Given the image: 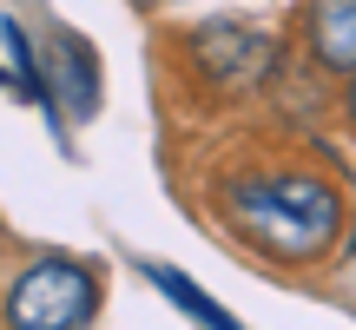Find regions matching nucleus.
I'll return each mask as SVG.
<instances>
[{"label":"nucleus","mask_w":356,"mask_h":330,"mask_svg":"<svg viewBox=\"0 0 356 330\" xmlns=\"http://www.w3.org/2000/svg\"><path fill=\"white\" fill-rule=\"evenodd\" d=\"M343 119H350V132H356V73H350V86H343Z\"/></svg>","instance_id":"nucleus-7"},{"label":"nucleus","mask_w":356,"mask_h":330,"mask_svg":"<svg viewBox=\"0 0 356 330\" xmlns=\"http://www.w3.org/2000/svg\"><path fill=\"white\" fill-rule=\"evenodd\" d=\"M218 212L238 231V244H251L264 265H284V271L330 258L343 238V191L304 165H270V172L231 178L218 191Z\"/></svg>","instance_id":"nucleus-1"},{"label":"nucleus","mask_w":356,"mask_h":330,"mask_svg":"<svg viewBox=\"0 0 356 330\" xmlns=\"http://www.w3.org/2000/svg\"><path fill=\"white\" fill-rule=\"evenodd\" d=\"M304 47L330 73H356V0H310L304 7Z\"/></svg>","instance_id":"nucleus-4"},{"label":"nucleus","mask_w":356,"mask_h":330,"mask_svg":"<svg viewBox=\"0 0 356 330\" xmlns=\"http://www.w3.org/2000/svg\"><path fill=\"white\" fill-rule=\"evenodd\" d=\"M99 311V278L73 258H40L7 284V330H79Z\"/></svg>","instance_id":"nucleus-2"},{"label":"nucleus","mask_w":356,"mask_h":330,"mask_svg":"<svg viewBox=\"0 0 356 330\" xmlns=\"http://www.w3.org/2000/svg\"><path fill=\"white\" fill-rule=\"evenodd\" d=\"M0 40H7V53H13V79H20V93H26L33 106H47V113H53V86H47V73H40L33 47H26L20 20H0Z\"/></svg>","instance_id":"nucleus-6"},{"label":"nucleus","mask_w":356,"mask_h":330,"mask_svg":"<svg viewBox=\"0 0 356 330\" xmlns=\"http://www.w3.org/2000/svg\"><path fill=\"white\" fill-rule=\"evenodd\" d=\"M350 251H356V244H350Z\"/></svg>","instance_id":"nucleus-8"},{"label":"nucleus","mask_w":356,"mask_h":330,"mask_svg":"<svg viewBox=\"0 0 356 330\" xmlns=\"http://www.w3.org/2000/svg\"><path fill=\"white\" fill-rule=\"evenodd\" d=\"M139 271H145V278H152V284H159V291H165V297H172V304H178V311H185V317H191V324H204V330H244L238 317H225V311H218V304H211V297H204V291H198V284H191V278H185V271H172V265H139Z\"/></svg>","instance_id":"nucleus-5"},{"label":"nucleus","mask_w":356,"mask_h":330,"mask_svg":"<svg viewBox=\"0 0 356 330\" xmlns=\"http://www.w3.org/2000/svg\"><path fill=\"white\" fill-rule=\"evenodd\" d=\"M47 86H53V106H66L73 119H92L99 113V60H92V47L79 33H53V73H47Z\"/></svg>","instance_id":"nucleus-3"}]
</instances>
